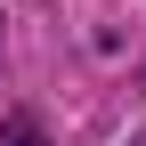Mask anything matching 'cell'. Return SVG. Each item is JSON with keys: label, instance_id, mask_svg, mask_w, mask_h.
Returning <instances> with one entry per match:
<instances>
[{"label": "cell", "instance_id": "6da1fadb", "mask_svg": "<svg viewBox=\"0 0 146 146\" xmlns=\"http://www.w3.org/2000/svg\"><path fill=\"white\" fill-rule=\"evenodd\" d=\"M0 146H49V138L33 130V122H0Z\"/></svg>", "mask_w": 146, "mask_h": 146}]
</instances>
